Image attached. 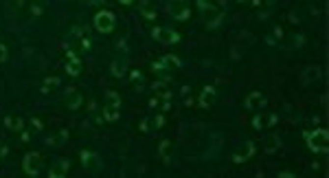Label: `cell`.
<instances>
[{
	"instance_id": "obj_1",
	"label": "cell",
	"mask_w": 329,
	"mask_h": 178,
	"mask_svg": "<svg viewBox=\"0 0 329 178\" xmlns=\"http://www.w3.org/2000/svg\"><path fill=\"white\" fill-rule=\"evenodd\" d=\"M202 22L206 27H218L226 13V0H195Z\"/></svg>"
},
{
	"instance_id": "obj_2",
	"label": "cell",
	"mask_w": 329,
	"mask_h": 178,
	"mask_svg": "<svg viewBox=\"0 0 329 178\" xmlns=\"http://www.w3.org/2000/svg\"><path fill=\"white\" fill-rule=\"evenodd\" d=\"M121 115V95L116 90H108L103 97V119L106 121H116Z\"/></svg>"
},
{
	"instance_id": "obj_3",
	"label": "cell",
	"mask_w": 329,
	"mask_h": 178,
	"mask_svg": "<svg viewBox=\"0 0 329 178\" xmlns=\"http://www.w3.org/2000/svg\"><path fill=\"white\" fill-rule=\"evenodd\" d=\"M305 139H307V148L312 149L314 154H327V149H329V132L325 128L316 130V132H305Z\"/></svg>"
},
{
	"instance_id": "obj_4",
	"label": "cell",
	"mask_w": 329,
	"mask_h": 178,
	"mask_svg": "<svg viewBox=\"0 0 329 178\" xmlns=\"http://www.w3.org/2000/svg\"><path fill=\"white\" fill-rule=\"evenodd\" d=\"M116 25V16L112 11H99L95 16V29L99 33H110Z\"/></svg>"
},
{
	"instance_id": "obj_5",
	"label": "cell",
	"mask_w": 329,
	"mask_h": 178,
	"mask_svg": "<svg viewBox=\"0 0 329 178\" xmlns=\"http://www.w3.org/2000/svg\"><path fill=\"white\" fill-rule=\"evenodd\" d=\"M22 170L29 176H37L42 172V156L37 152H29L25 156V161H22Z\"/></svg>"
},
{
	"instance_id": "obj_6",
	"label": "cell",
	"mask_w": 329,
	"mask_h": 178,
	"mask_svg": "<svg viewBox=\"0 0 329 178\" xmlns=\"http://www.w3.org/2000/svg\"><path fill=\"white\" fill-rule=\"evenodd\" d=\"M252 154H255V145H252V141H242L237 148L233 149L230 158H233V163H244V161H248V158H252Z\"/></svg>"
},
{
	"instance_id": "obj_7",
	"label": "cell",
	"mask_w": 329,
	"mask_h": 178,
	"mask_svg": "<svg viewBox=\"0 0 329 178\" xmlns=\"http://www.w3.org/2000/svg\"><path fill=\"white\" fill-rule=\"evenodd\" d=\"M152 35L156 37L161 44H176V42H180V35L173 29H169V27H156V29L152 31Z\"/></svg>"
},
{
	"instance_id": "obj_8",
	"label": "cell",
	"mask_w": 329,
	"mask_h": 178,
	"mask_svg": "<svg viewBox=\"0 0 329 178\" xmlns=\"http://www.w3.org/2000/svg\"><path fill=\"white\" fill-rule=\"evenodd\" d=\"M154 71L156 73H167V71H176V68H180V59L176 58V55H163L158 62H154Z\"/></svg>"
},
{
	"instance_id": "obj_9",
	"label": "cell",
	"mask_w": 329,
	"mask_h": 178,
	"mask_svg": "<svg viewBox=\"0 0 329 178\" xmlns=\"http://www.w3.org/2000/svg\"><path fill=\"white\" fill-rule=\"evenodd\" d=\"M169 11H171V16L180 22L189 20V16H191V7H189L187 0H173L171 7H169Z\"/></svg>"
},
{
	"instance_id": "obj_10",
	"label": "cell",
	"mask_w": 329,
	"mask_h": 178,
	"mask_svg": "<svg viewBox=\"0 0 329 178\" xmlns=\"http://www.w3.org/2000/svg\"><path fill=\"white\" fill-rule=\"evenodd\" d=\"M82 163L88 172H92V174H97V172L101 170V158H99L95 152H88V149L82 152Z\"/></svg>"
},
{
	"instance_id": "obj_11",
	"label": "cell",
	"mask_w": 329,
	"mask_h": 178,
	"mask_svg": "<svg viewBox=\"0 0 329 178\" xmlns=\"http://www.w3.org/2000/svg\"><path fill=\"white\" fill-rule=\"evenodd\" d=\"M68 170H70L68 158H57V161H53V165L49 167V176L51 178H64L68 174Z\"/></svg>"
},
{
	"instance_id": "obj_12",
	"label": "cell",
	"mask_w": 329,
	"mask_h": 178,
	"mask_svg": "<svg viewBox=\"0 0 329 178\" xmlns=\"http://www.w3.org/2000/svg\"><path fill=\"white\" fill-rule=\"evenodd\" d=\"M244 106H246V110H259V108L266 106V97H263L259 90H252V92H248V95H246Z\"/></svg>"
},
{
	"instance_id": "obj_13",
	"label": "cell",
	"mask_w": 329,
	"mask_h": 178,
	"mask_svg": "<svg viewBox=\"0 0 329 178\" xmlns=\"http://www.w3.org/2000/svg\"><path fill=\"white\" fill-rule=\"evenodd\" d=\"M82 101H83V97L77 88H68V90L64 92V104L68 106L70 110H77V108L82 106Z\"/></svg>"
},
{
	"instance_id": "obj_14",
	"label": "cell",
	"mask_w": 329,
	"mask_h": 178,
	"mask_svg": "<svg viewBox=\"0 0 329 178\" xmlns=\"http://www.w3.org/2000/svg\"><path fill=\"white\" fill-rule=\"evenodd\" d=\"M215 97H218V92H215L213 86H204L200 92V99H197V104H200V108H211L215 104Z\"/></svg>"
},
{
	"instance_id": "obj_15",
	"label": "cell",
	"mask_w": 329,
	"mask_h": 178,
	"mask_svg": "<svg viewBox=\"0 0 329 178\" xmlns=\"http://www.w3.org/2000/svg\"><path fill=\"white\" fill-rule=\"evenodd\" d=\"M82 59L77 58V55H75V51H70L68 53V62H66V73L70 75V77H77L79 73H82Z\"/></svg>"
},
{
	"instance_id": "obj_16",
	"label": "cell",
	"mask_w": 329,
	"mask_h": 178,
	"mask_svg": "<svg viewBox=\"0 0 329 178\" xmlns=\"http://www.w3.org/2000/svg\"><path fill=\"white\" fill-rule=\"evenodd\" d=\"M276 121H279L276 115H255V119H252V128L261 130V128H266V125H274Z\"/></svg>"
},
{
	"instance_id": "obj_17",
	"label": "cell",
	"mask_w": 329,
	"mask_h": 178,
	"mask_svg": "<svg viewBox=\"0 0 329 178\" xmlns=\"http://www.w3.org/2000/svg\"><path fill=\"white\" fill-rule=\"evenodd\" d=\"M173 152H176V148H173V143L169 141V139L161 141V145H158V154H161V158H163L164 163H171Z\"/></svg>"
},
{
	"instance_id": "obj_18",
	"label": "cell",
	"mask_w": 329,
	"mask_h": 178,
	"mask_svg": "<svg viewBox=\"0 0 329 178\" xmlns=\"http://www.w3.org/2000/svg\"><path fill=\"white\" fill-rule=\"evenodd\" d=\"M110 71H112L114 77H123L125 71H128V62H125L123 55H116L114 62H112V66H110Z\"/></svg>"
},
{
	"instance_id": "obj_19",
	"label": "cell",
	"mask_w": 329,
	"mask_h": 178,
	"mask_svg": "<svg viewBox=\"0 0 329 178\" xmlns=\"http://www.w3.org/2000/svg\"><path fill=\"white\" fill-rule=\"evenodd\" d=\"M263 149L268 154H274L276 149H281V137L279 134H270V137L263 139Z\"/></svg>"
},
{
	"instance_id": "obj_20",
	"label": "cell",
	"mask_w": 329,
	"mask_h": 178,
	"mask_svg": "<svg viewBox=\"0 0 329 178\" xmlns=\"http://www.w3.org/2000/svg\"><path fill=\"white\" fill-rule=\"evenodd\" d=\"M321 77V68L318 66H309V68H305L303 71V84H312V82H316V79Z\"/></svg>"
},
{
	"instance_id": "obj_21",
	"label": "cell",
	"mask_w": 329,
	"mask_h": 178,
	"mask_svg": "<svg viewBox=\"0 0 329 178\" xmlns=\"http://www.w3.org/2000/svg\"><path fill=\"white\" fill-rule=\"evenodd\" d=\"M57 86H59V77H46L44 84H42V92H44V95H49V92L55 90Z\"/></svg>"
},
{
	"instance_id": "obj_22",
	"label": "cell",
	"mask_w": 329,
	"mask_h": 178,
	"mask_svg": "<svg viewBox=\"0 0 329 178\" xmlns=\"http://www.w3.org/2000/svg\"><path fill=\"white\" fill-rule=\"evenodd\" d=\"M66 139H68V132H66V130H59L55 137H49V139H46V143H49V145H62Z\"/></svg>"
},
{
	"instance_id": "obj_23",
	"label": "cell",
	"mask_w": 329,
	"mask_h": 178,
	"mask_svg": "<svg viewBox=\"0 0 329 178\" xmlns=\"http://www.w3.org/2000/svg\"><path fill=\"white\" fill-rule=\"evenodd\" d=\"M22 125H25V121L20 119V117H7V128H11V130H22Z\"/></svg>"
},
{
	"instance_id": "obj_24",
	"label": "cell",
	"mask_w": 329,
	"mask_h": 178,
	"mask_svg": "<svg viewBox=\"0 0 329 178\" xmlns=\"http://www.w3.org/2000/svg\"><path fill=\"white\" fill-rule=\"evenodd\" d=\"M4 59H7V46H4L2 42H0V64H2Z\"/></svg>"
},
{
	"instance_id": "obj_25",
	"label": "cell",
	"mask_w": 329,
	"mask_h": 178,
	"mask_svg": "<svg viewBox=\"0 0 329 178\" xmlns=\"http://www.w3.org/2000/svg\"><path fill=\"white\" fill-rule=\"evenodd\" d=\"M132 79H134V84H140V86H143V75H140V73H132Z\"/></svg>"
},
{
	"instance_id": "obj_26",
	"label": "cell",
	"mask_w": 329,
	"mask_h": 178,
	"mask_svg": "<svg viewBox=\"0 0 329 178\" xmlns=\"http://www.w3.org/2000/svg\"><path fill=\"white\" fill-rule=\"evenodd\" d=\"M22 2H25V0H9V7L18 9V7H22Z\"/></svg>"
},
{
	"instance_id": "obj_27",
	"label": "cell",
	"mask_w": 329,
	"mask_h": 178,
	"mask_svg": "<svg viewBox=\"0 0 329 178\" xmlns=\"http://www.w3.org/2000/svg\"><path fill=\"white\" fill-rule=\"evenodd\" d=\"M164 125V117L163 115H156V128H163Z\"/></svg>"
},
{
	"instance_id": "obj_28",
	"label": "cell",
	"mask_w": 329,
	"mask_h": 178,
	"mask_svg": "<svg viewBox=\"0 0 329 178\" xmlns=\"http://www.w3.org/2000/svg\"><path fill=\"white\" fill-rule=\"evenodd\" d=\"M31 123H33V130H42V123H40V119H31Z\"/></svg>"
},
{
	"instance_id": "obj_29",
	"label": "cell",
	"mask_w": 329,
	"mask_h": 178,
	"mask_svg": "<svg viewBox=\"0 0 329 178\" xmlns=\"http://www.w3.org/2000/svg\"><path fill=\"white\" fill-rule=\"evenodd\" d=\"M279 176L281 178H294L296 174H292V172H279Z\"/></svg>"
},
{
	"instance_id": "obj_30",
	"label": "cell",
	"mask_w": 329,
	"mask_h": 178,
	"mask_svg": "<svg viewBox=\"0 0 329 178\" xmlns=\"http://www.w3.org/2000/svg\"><path fill=\"white\" fill-rule=\"evenodd\" d=\"M4 154H7V148H4V145H0V158H2Z\"/></svg>"
},
{
	"instance_id": "obj_31",
	"label": "cell",
	"mask_w": 329,
	"mask_h": 178,
	"mask_svg": "<svg viewBox=\"0 0 329 178\" xmlns=\"http://www.w3.org/2000/svg\"><path fill=\"white\" fill-rule=\"evenodd\" d=\"M119 2H121V4H132L134 0H119Z\"/></svg>"
},
{
	"instance_id": "obj_32",
	"label": "cell",
	"mask_w": 329,
	"mask_h": 178,
	"mask_svg": "<svg viewBox=\"0 0 329 178\" xmlns=\"http://www.w3.org/2000/svg\"><path fill=\"white\" fill-rule=\"evenodd\" d=\"M237 2H248V0H237Z\"/></svg>"
},
{
	"instance_id": "obj_33",
	"label": "cell",
	"mask_w": 329,
	"mask_h": 178,
	"mask_svg": "<svg viewBox=\"0 0 329 178\" xmlns=\"http://www.w3.org/2000/svg\"><path fill=\"white\" fill-rule=\"evenodd\" d=\"M307 2H316V0H307Z\"/></svg>"
}]
</instances>
